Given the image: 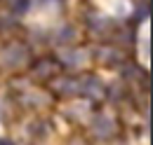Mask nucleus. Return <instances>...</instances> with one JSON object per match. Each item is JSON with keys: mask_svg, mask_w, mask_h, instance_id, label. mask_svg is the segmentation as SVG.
Returning <instances> with one entry per match:
<instances>
[{"mask_svg": "<svg viewBox=\"0 0 153 145\" xmlns=\"http://www.w3.org/2000/svg\"><path fill=\"white\" fill-rule=\"evenodd\" d=\"M0 145H12V143L10 141H0Z\"/></svg>", "mask_w": 153, "mask_h": 145, "instance_id": "1", "label": "nucleus"}]
</instances>
